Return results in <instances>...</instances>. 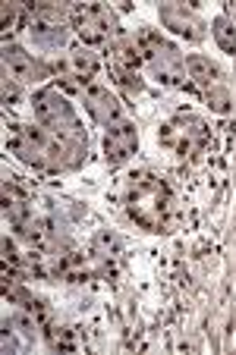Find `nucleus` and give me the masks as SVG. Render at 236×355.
Segmentation results:
<instances>
[{"label":"nucleus","mask_w":236,"mask_h":355,"mask_svg":"<svg viewBox=\"0 0 236 355\" xmlns=\"http://www.w3.org/2000/svg\"><path fill=\"white\" fill-rule=\"evenodd\" d=\"M3 76L19 82V85H32V82L47 79V67L35 60L32 54H26L22 47H7L3 51Z\"/></svg>","instance_id":"9b49d317"},{"label":"nucleus","mask_w":236,"mask_h":355,"mask_svg":"<svg viewBox=\"0 0 236 355\" xmlns=\"http://www.w3.org/2000/svg\"><path fill=\"white\" fill-rule=\"evenodd\" d=\"M85 110L92 114L94 123L101 126H117L123 123V104L117 101V94L108 85H88L85 88Z\"/></svg>","instance_id":"1a4fd4ad"},{"label":"nucleus","mask_w":236,"mask_h":355,"mask_svg":"<svg viewBox=\"0 0 236 355\" xmlns=\"http://www.w3.org/2000/svg\"><path fill=\"white\" fill-rule=\"evenodd\" d=\"M0 16H3V28H13V26H26L28 19V3H3V10H0Z\"/></svg>","instance_id":"6ab92c4d"},{"label":"nucleus","mask_w":236,"mask_h":355,"mask_svg":"<svg viewBox=\"0 0 236 355\" xmlns=\"http://www.w3.org/2000/svg\"><path fill=\"white\" fill-rule=\"evenodd\" d=\"M69 19L85 44H108L110 38H117L114 13L101 3H79V7H73Z\"/></svg>","instance_id":"0eeeda50"},{"label":"nucleus","mask_w":236,"mask_h":355,"mask_svg":"<svg viewBox=\"0 0 236 355\" xmlns=\"http://www.w3.org/2000/svg\"><path fill=\"white\" fill-rule=\"evenodd\" d=\"M211 32H214L217 44H221L227 54H236V26L227 19V16H221V19L211 22Z\"/></svg>","instance_id":"f3484780"},{"label":"nucleus","mask_w":236,"mask_h":355,"mask_svg":"<svg viewBox=\"0 0 236 355\" xmlns=\"http://www.w3.org/2000/svg\"><path fill=\"white\" fill-rule=\"evenodd\" d=\"M51 274L57 277V280H63V283H85V277H88V264H85V258L76 252V248H60L57 245L54 252H51Z\"/></svg>","instance_id":"ddd939ff"},{"label":"nucleus","mask_w":236,"mask_h":355,"mask_svg":"<svg viewBox=\"0 0 236 355\" xmlns=\"http://www.w3.org/2000/svg\"><path fill=\"white\" fill-rule=\"evenodd\" d=\"M161 22L186 41H202L205 28H208L199 19L196 10H189L186 3H161Z\"/></svg>","instance_id":"9d476101"},{"label":"nucleus","mask_w":236,"mask_h":355,"mask_svg":"<svg viewBox=\"0 0 236 355\" xmlns=\"http://www.w3.org/2000/svg\"><path fill=\"white\" fill-rule=\"evenodd\" d=\"M110 76H114L117 85L126 88L129 94H139V92H142V79H139V73H129V69H117V67H110Z\"/></svg>","instance_id":"aec40b11"},{"label":"nucleus","mask_w":236,"mask_h":355,"mask_svg":"<svg viewBox=\"0 0 236 355\" xmlns=\"http://www.w3.org/2000/svg\"><path fill=\"white\" fill-rule=\"evenodd\" d=\"M123 255V242L117 233H110V230H101V233L92 239V258L98 264H101L104 274H114V264L120 261Z\"/></svg>","instance_id":"2eb2a0df"},{"label":"nucleus","mask_w":236,"mask_h":355,"mask_svg":"<svg viewBox=\"0 0 236 355\" xmlns=\"http://www.w3.org/2000/svg\"><path fill=\"white\" fill-rule=\"evenodd\" d=\"M110 67L117 69H129V73H139V67L145 63V54H142L139 47V38H133V35H117L114 41H110Z\"/></svg>","instance_id":"4468645a"},{"label":"nucleus","mask_w":236,"mask_h":355,"mask_svg":"<svg viewBox=\"0 0 236 355\" xmlns=\"http://www.w3.org/2000/svg\"><path fill=\"white\" fill-rule=\"evenodd\" d=\"M139 47H142V54H145V63L151 67V73H155L164 85H174V88L186 85V79H189L186 57H183L170 41H164L161 35L151 32V28H142Z\"/></svg>","instance_id":"20e7f679"},{"label":"nucleus","mask_w":236,"mask_h":355,"mask_svg":"<svg viewBox=\"0 0 236 355\" xmlns=\"http://www.w3.org/2000/svg\"><path fill=\"white\" fill-rule=\"evenodd\" d=\"M44 340L51 349H63V352H73L76 343H73V330L69 327H57V324H47L44 327Z\"/></svg>","instance_id":"a211bd4d"},{"label":"nucleus","mask_w":236,"mask_h":355,"mask_svg":"<svg viewBox=\"0 0 236 355\" xmlns=\"http://www.w3.org/2000/svg\"><path fill=\"white\" fill-rule=\"evenodd\" d=\"M205 98H208V104L217 110V114H227V110H230V94H227V88L211 85L208 92H205Z\"/></svg>","instance_id":"412c9836"},{"label":"nucleus","mask_w":236,"mask_h":355,"mask_svg":"<svg viewBox=\"0 0 236 355\" xmlns=\"http://www.w3.org/2000/svg\"><path fill=\"white\" fill-rule=\"evenodd\" d=\"M123 205H126V214L151 233H164L174 220V195H170L167 182L149 170L126 180Z\"/></svg>","instance_id":"f257e3e1"},{"label":"nucleus","mask_w":236,"mask_h":355,"mask_svg":"<svg viewBox=\"0 0 236 355\" xmlns=\"http://www.w3.org/2000/svg\"><path fill=\"white\" fill-rule=\"evenodd\" d=\"M135 148H139V132H135V126L126 120L110 126L108 135H104V157H108L110 167L126 164L129 157L135 155Z\"/></svg>","instance_id":"f8f14e48"},{"label":"nucleus","mask_w":236,"mask_h":355,"mask_svg":"<svg viewBox=\"0 0 236 355\" xmlns=\"http://www.w3.org/2000/svg\"><path fill=\"white\" fill-rule=\"evenodd\" d=\"M26 28L38 44L44 47H60L67 41V10L60 3H28V19Z\"/></svg>","instance_id":"423d86ee"},{"label":"nucleus","mask_w":236,"mask_h":355,"mask_svg":"<svg viewBox=\"0 0 236 355\" xmlns=\"http://www.w3.org/2000/svg\"><path fill=\"white\" fill-rule=\"evenodd\" d=\"M7 148L19 157L22 164H32L38 170H67L82 157L79 148H73L69 141H63L60 135H54L44 126H10Z\"/></svg>","instance_id":"f03ea898"},{"label":"nucleus","mask_w":236,"mask_h":355,"mask_svg":"<svg viewBox=\"0 0 236 355\" xmlns=\"http://www.w3.org/2000/svg\"><path fill=\"white\" fill-rule=\"evenodd\" d=\"M32 107H35V120L38 126L51 129L54 135H60L63 141H69L73 148L85 151V132H82L79 120L73 114V104L67 101V94L57 88H41L32 94Z\"/></svg>","instance_id":"7ed1b4c3"},{"label":"nucleus","mask_w":236,"mask_h":355,"mask_svg":"<svg viewBox=\"0 0 236 355\" xmlns=\"http://www.w3.org/2000/svg\"><path fill=\"white\" fill-rule=\"evenodd\" d=\"M186 73H189V79H192V85L205 88V92H208L211 85H217V67L202 54L186 57Z\"/></svg>","instance_id":"dca6fc26"},{"label":"nucleus","mask_w":236,"mask_h":355,"mask_svg":"<svg viewBox=\"0 0 236 355\" xmlns=\"http://www.w3.org/2000/svg\"><path fill=\"white\" fill-rule=\"evenodd\" d=\"M54 76L60 82L63 92H82L92 85V79L98 76V57L88 51V47H76L69 51L63 60L54 63Z\"/></svg>","instance_id":"6e6552de"},{"label":"nucleus","mask_w":236,"mask_h":355,"mask_svg":"<svg viewBox=\"0 0 236 355\" xmlns=\"http://www.w3.org/2000/svg\"><path fill=\"white\" fill-rule=\"evenodd\" d=\"M19 82H13V79H7V76H3V104H16V101H19Z\"/></svg>","instance_id":"4be33fe9"},{"label":"nucleus","mask_w":236,"mask_h":355,"mask_svg":"<svg viewBox=\"0 0 236 355\" xmlns=\"http://www.w3.org/2000/svg\"><path fill=\"white\" fill-rule=\"evenodd\" d=\"M158 139H161L164 148H170L174 155L180 157H192L199 155L205 145H208V126H205L199 116H174L170 123H164L161 132H158Z\"/></svg>","instance_id":"39448f33"}]
</instances>
